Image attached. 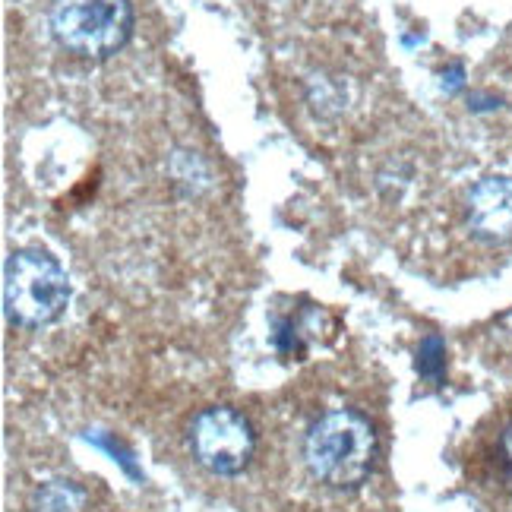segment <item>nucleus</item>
<instances>
[{"label":"nucleus","mask_w":512,"mask_h":512,"mask_svg":"<svg viewBox=\"0 0 512 512\" xmlns=\"http://www.w3.org/2000/svg\"><path fill=\"white\" fill-rule=\"evenodd\" d=\"M415 367L421 373V380H427L430 386L443 383V377H446V342L437 336V332H430V336L421 342Z\"/></svg>","instance_id":"7"},{"label":"nucleus","mask_w":512,"mask_h":512,"mask_svg":"<svg viewBox=\"0 0 512 512\" xmlns=\"http://www.w3.org/2000/svg\"><path fill=\"white\" fill-rule=\"evenodd\" d=\"M32 512H89V490L70 478H54L35 487Z\"/></svg>","instance_id":"6"},{"label":"nucleus","mask_w":512,"mask_h":512,"mask_svg":"<svg viewBox=\"0 0 512 512\" xmlns=\"http://www.w3.org/2000/svg\"><path fill=\"white\" fill-rule=\"evenodd\" d=\"M497 459H500V468H503V478H506V484L512 487V421H509V424L503 427V433H500Z\"/></svg>","instance_id":"8"},{"label":"nucleus","mask_w":512,"mask_h":512,"mask_svg":"<svg viewBox=\"0 0 512 512\" xmlns=\"http://www.w3.org/2000/svg\"><path fill=\"white\" fill-rule=\"evenodd\" d=\"M54 42L83 61H108L133 35L130 0H51Z\"/></svg>","instance_id":"3"},{"label":"nucleus","mask_w":512,"mask_h":512,"mask_svg":"<svg viewBox=\"0 0 512 512\" xmlns=\"http://www.w3.org/2000/svg\"><path fill=\"white\" fill-rule=\"evenodd\" d=\"M468 228L484 244L512 241V177L490 174L468 190L465 200Z\"/></svg>","instance_id":"5"},{"label":"nucleus","mask_w":512,"mask_h":512,"mask_svg":"<svg viewBox=\"0 0 512 512\" xmlns=\"http://www.w3.org/2000/svg\"><path fill=\"white\" fill-rule=\"evenodd\" d=\"M193 459L219 478H238L256 456L253 424L231 405H209L187 430Z\"/></svg>","instance_id":"4"},{"label":"nucleus","mask_w":512,"mask_h":512,"mask_svg":"<svg viewBox=\"0 0 512 512\" xmlns=\"http://www.w3.org/2000/svg\"><path fill=\"white\" fill-rule=\"evenodd\" d=\"M70 304V279L64 266L45 250H16L4 266V310L13 326L42 329L64 317Z\"/></svg>","instance_id":"2"},{"label":"nucleus","mask_w":512,"mask_h":512,"mask_svg":"<svg viewBox=\"0 0 512 512\" xmlns=\"http://www.w3.org/2000/svg\"><path fill=\"white\" fill-rule=\"evenodd\" d=\"M377 430L354 408H332L304 433L307 471L329 490H358L377 465Z\"/></svg>","instance_id":"1"}]
</instances>
